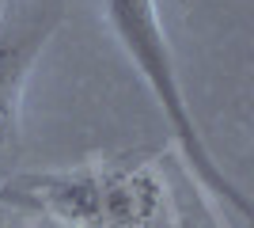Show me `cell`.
<instances>
[{
	"label": "cell",
	"mask_w": 254,
	"mask_h": 228,
	"mask_svg": "<svg viewBox=\"0 0 254 228\" xmlns=\"http://www.w3.org/2000/svg\"><path fill=\"white\" fill-rule=\"evenodd\" d=\"M4 202L34 209L64 225L129 228L144 225L159 209V183L148 167H80V171L15 175L0 190Z\"/></svg>",
	"instance_id": "6da1fadb"
},
{
	"label": "cell",
	"mask_w": 254,
	"mask_h": 228,
	"mask_svg": "<svg viewBox=\"0 0 254 228\" xmlns=\"http://www.w3.org/2000/svg\"><path fill=\"white\" fill-rule=\"evenodd\" d=\"M103 15H106V23H110V31L118 34L122 50L129 54V61L144 76V84L152 87L163 118L171 122V130L179 137L190 167L205 183V190H209L212 198H224V202L247 221L251 217V198L216 167V160L209 156L201 133H197V122H193V114H190V103L182 95L179 73H175V61H171V46H167V34H163V23H159L156 0H103Z\"/></svg>",
	"instance_id": "7a4b0ae2"
},
{
	"label": "cell",
	"mask_w": 254,
	"mask_h": 228,
	"mask_svg": "<svg viewBox=\"0 0 254 228\" xmlns=\"http://www.w3.org/2000/svg\"><path fill=\"white\" fill-rule=\"evenodd\" d=\"M57 23H61L57 8H46V11L38 8L0 31V141H8L15 133L23 84H27L38 54L46 50L50 34L57 31Z\"/></svg>",
	"instance_id": "3957f363"
},
{
	"label": "cell",
	"mask_w": 254,
	"mask_h": 228,
	"mask_svg": "<svg viewBox=\"0 0 254 228\" xmlns=\"http://www.w3.org/2000/svg\"><path fill=\"white\" fill-rule=\"evenodd\" d=\"M0 4H4V0H0Z\"/></svg>",
	"instance_id": "277c9868"
},
{
	"label": "cell",
	"mask_w": 254,
	"mask_h": 228,
	"mask_svg": "<svg viewBox=\"0 0 254 228\" xmlns=\"http://www.w3.org/2000/svg\"><path fill=\"white\" fill-rule=\"evenodd\" d=\"M0 228H4V225H0Z\"/></svg>",
	"instance_id": "5b68a950"
}]
</instances>
